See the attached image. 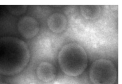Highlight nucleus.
<instances>
[{"instance_id":"1a4fd4ad","label":"nucleus","mask_w":122,"mask_h":84,"mask_svg":"<svg viewBox=\"0 0 122 84\" xmlns=\"http://www.w3.org/2000/svg\"><path fill=\"white\" fill-rule=\"evenodd\" d=\"M0 84H8L7 83H4V82H0Z\"/></svg>"},{"instance_id":"39448f33","label":"nucleus","mask_w":122,"mask_h":84,"mask_svg":"<svg viewBox=\"0 0 122 84\" xmlns=\"http://www.w3.org/2000/svg\"><path fill=\"white\" fill-rule=\"evenodd\" d=\"M36 73L38 78L45 83L52 81L57 75V70L55 66L47 61L41 62L38 65Z\"/></svg>"},{"instance_id":"0eeeda50","label":"nucleus","mask_w":122,"mask_h":84,"mask_svg":"<svg viewBox=\"0 0 122 84\" xmlns=\"http://www.w3.org/2000/svg\"><path fill=\"white\" fill-rule=\"evenodd\" d=\"M80 10L84 18L90 20L98 19L102 13L101 6L99 5H81Z\"/></svg>"},{"instance_id":"423d86ee","label":"nucleus","mask_w":122,"mask_h":84,"mask_svg":"<svg viewBox=\"0 0 122 84\" xmlns=\"http://www.w3.org/2000/svg\"><path fill=\"white\" fill-rule=\"evenodd\" d=\"M47 24L51 32L55 33H60L63 32L67 27V19L62 13H53L48 17Z\"/></svg>"},{"instance_id":"f03ea898","label":"nucleus","mask_w":122,"mask_h":84,"mask_svg":"<svg viewBox=\"0 0 122 84\" xmlns=\"http://www.w3.org/2000/svg\"><path fill=\"white\" fill-rule=\"evenodd\" d=\"M58 61L61 71L69 76H78L86 69L88 58L84 48L77 42L63 45L58 55Z\"/></svg>"},{"instance_id":"20e7f679","label":"nucleus","mask_w":122,"mask_h":84,"mask_svg":"<svg viewBox=\"0 0 122 84\" xmlns=\"http://www.w3.org/2000/svg\"><path fill=\"white\" fill-rule=\"evenodd\" d=\"M17 28L23 38L30 39L39 33L40 25L36 19L30 16H25L21 17L18 21Z\"/></svg>"},{"instance_id":"f257e3e1","label":"nucleus","mask_w":122,"mask_h":84,"mask_svg":"<svg viewBox=\"0 0 122 84\" xmlns=\"http://www.w3.org/2000/svg\"><path fill=\"white\" fill-rule=\"evenodd\" d=\"M30 56L29 47L23 41L12 37L0 39V74L20 73L28 65Z\"/></svg>"},{"instance_id":"7ed1b4c3","label":"nucleus","mask_w":122,"mask_h":84,"mask_svg":"<svg viewBox=\"0 0 122 84\" xmlns=\"http://www.w3.org/2000/svg\"><path fill=\"white\" fill-rule=\"evenodd\" d=\"M89 76L92 84H115L117 79V71L111 60L101 58L92 63Z\"/></svg>"},{"instance_id":"6e6552de","label":"nucleus","mask_w":122,"mask_h":84,"mask_svg":"<svg viewBox=\"0 0 122 84\" xmlns=\"http://www.w3.org/2000/svg\"><path fill=\"white\" fill-rule=\"evenodd\" d=\"M10 7V12L17 15L23 14L26 12L27 9L26 5H12Z\"/></svg>"}]
</instances>
